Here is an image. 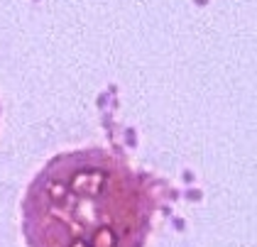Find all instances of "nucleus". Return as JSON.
Returning a JSON list of instances; mask_svg holds the SVG:
<instances>
[{"label":"nucleus","instance_id":"1","mask_svg":"<svg viewBox=\"0 0 257 247\" xmlns=\"http://www.w3.org/2000/svg\"><path fill=\"white\" fill-rule=\"evenodd\" d=\"M169 184L105 147L54 154L22 198L27 247H145Z\"/></svg>","mask_w":257,"mask_h":247}]
</instances>
